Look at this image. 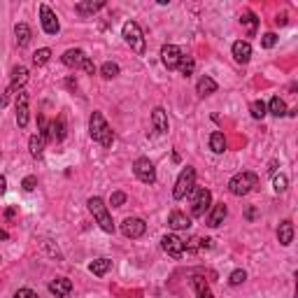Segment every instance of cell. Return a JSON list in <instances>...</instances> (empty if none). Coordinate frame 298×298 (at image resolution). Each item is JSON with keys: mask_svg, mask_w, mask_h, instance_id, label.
I'll list each match as a JSON object with an SVG mask.
<instances>
[{"mask_svg": "<svg viewBox=\"0 0 298 298\" xmlns=\"http://www.w3.org/2000/svg\"><path fill=\"white\" fill-rule=\"evenodd\" d=\"M44 142H47V140H44L42 135H33V138L28 140V149H31L33 159H40L44 154Z\"/></svg>", "mask_w": 298, "mask_h": 298, "instance_id": "83f0119b", "label": "cell"}, {"mask_svg": "<svg viewBox=\"0 0 298 298\" xmlns=\"http://www.w3.org/2000/svg\"><path fill=\"white\" fill-rule=\"evenodd\" d=\"M214 91H217V82H214L212 77H207V74H205V77L198 79V84H196V93H198L201 98L212 96Z\"/></svg>", "mask_w": 298, "mask_h": 298, "instance_id": "7402d4cb", "label": "cell"}, {"mask_svg": "<svg viewBox=\"0 0 298 298\" xmlns=\"http://www.w3.org/2000/svg\"><path fill=\"white\" fill-rule=\"evenodd\" d=\"M49 291H52L56 298H68L70 291H73V282L68 277H56L49 282Z\"/></svg>", "mask_w": 298, "mask_h": 298, "instance_id": "4fadbf2b", "label": "cell"}, {"mask_svg": "<svg viewBox=\"0 0 298 298\" xmlns=\"http://www.w3.org/2000/svg\"><path fill=\"white\" fill-rule=\"evenodd\" d=\"M259 186V177H256L254 172L249 170H242L238 172V175H233L231 177V182H228V191L233 193V196H247V193H252Z\"/></svg>", "mask_w": 298, "mask_h": 298, "instance_id": "7a4b0ae2", "label": "cell"}, {"mask_svg": "<svg viewBox=\"0 0 298 298\" xmlns=\"http://www.w3.org/2000/svg\"><path fill=\"white\" fill-rule=\"evenodd\" d=\"M275 44H277V35H275V33H266V35L261 37V47H263V49H273Z\"/></svg>", "mask_w": 298, "mask_h": 298, "instance_id": "8d00e7d4", "label": "cell"}, {"mask_svg": "<svg viewBox=\"0 0 298 298\" xmlns=\"http://www.w3.org/2000/svg\"><path fill=\"white\" fill-rule=\"evenodd\" d=\"M226 214H228L226 205H224V203H214V205H212V212H210V217H207V226H210V228H217V226H222L224 219H226Z\"/></svg>", "mask_w": 298, "mask_h": 298, "instance_id": "d6986e66", "label": "cell"}, {"mask_svg": "<svg viewBox=\"0 0 298 298\" xmlns=\"http://www.w3.org/2000/svg\"><path fill=\"white\" fill-rule=\"evenodd\" d=\"M89 133H91V138L96 140L98 145H103V147H112V142H114V133H112V128L107 126L105 117L100 114V112H93L91 119H89Z\"/></svg>", "mask_w": 298, "mask_h": 298, "instance_id": "6da1fadb", "label": "cell"}, {"mask_svg": "<svg viewBox=\"0 0 298 298\" xmlns=\"http://www.w3.org/2000/svg\"><path fill=\"white\" fill-rule=\"evenodd\" d=\"M14 35H17V44H19V47H28V44H31V37H33V31L28 23H17V26H14Z\"/></svg>", "mask_w": 298, "mask_h": 298, "instance_id": "603a6c76", "label": "cell"}, {"mask_svg": "<svg viewBox=\"0 0 298 298\" xmlns=\"http://www.w3.org/2000/svg\"><path fill=\"white\" fill-rule=\"evenodd\" d=\"M233 58L238 61V63H249V58H252V44L247 42V40H238V42H233Z\"/></svg>", "mask_w": 298, "mask_h": 298, "instance_id": "5bb4252c", "label": "cell"}, {"mask_svg": "<svg viewBox=\"0 0 298 298\" xmlns=\"http://www.w3.org/2000/svg\"><path fill=\"white\" fill-rule=\"evenodd\" d=\"M17 124L19 128L28 126V93L26 91H19L17 96Z\"/></svg>", "mask_w": 298, "mask_h": 298, "instance_id": "7c38bea8", "label": "cell"}, {"mask_svg": "<svg viewBox=\"0 0 298 298\" xmlns=\"http://www.w3.org/2000/svg\"><path fill=\"white\" fill-rule=\"evenodd\" d=\"M210 149H212L214 154H222V151H226V138H224V133L214 130L212 135H210Z\"/></svg>", "mask_w": 298, "mask_h": 298, "instance_id": "f546056e", "label": "cell"}, {"mask_svg": "<svg viewBox=\"0 0 298 298\" xmlns=\"http://www.w3.org/2000/svg\"><path fill=\"white\" fill-rule=\"evenodd\" d=\"M103 7H105L103 0H96V2H93V0H86V2H77V5H74V10L79 12L82 17H86V14H96V12L103 10Z\"/></svg>", "mask_w": 298, "mask_h": 298, "instance_id": "cb8c5ba5", "label": "cell"}, {"mask_svg": "<svg viewBox=\"0 0 298 298\" xmlns=\"http://www.w3.org/2000/svg\"><path fill=\"white\" fill-rule=\"evenodd\" d=\"M14 298H37V294H35L33 289H19V291L14 294Z\"/></svg>", "mask_w": 298, "mask_h": 298, "instance_id": "60d3db41", "label": "cell"}, {"mask_svg": "<svg viewBox=\"0 0 298 298\" xmlns=\"http://www.w3.org/2000/svg\"><path fill=\"white\" fill-rule=\"evenodd\" d=\"M110 268H112V261H110V259H96V261L89 266V270H91L93 275L103 277V275H107V273H110Z\"/></svg>", "mask_w": 298, "mask_h": 298, "instance_id": "f1b7e54d", "label": "cell"}, {"mask_svg": "<svg viewBox=\"0 0 298 298\" xmlns=\"http://www.w3.org/2000/svg\"><path fill=\"white\" fill-rule=\"evenodd\" d=\"M147 231V224L142 222L140 217H126L124 222H121V233L130 238V240H135V238H142Z\"/></svg>", "mask_w": 298, "mask_h": 298, "instance_id": "ba28073f", "label": "cell"}, {"mask_svg": "<svg viewBox=\"0 0 298 298\" xmlns=\"http://www.w3.org/2000/svg\"><path fill=\"white\" fill-rule=\"evenodd\" d=\"M14 217H17V207H7V210H5V219H14Z\"/></svg>", "mask_w": 298, "mask_h": 298, "instance_id": "7bdbcfd3", "label": "cell"}, {"mask_svg": "<svg viewBox=\"0 0 298 298\" xmlns=\"http://www.w3.org/2000/svg\"><path fill=\"white\" fill-rule=\"evenodd\" d=\"M82 70H84V73H89V74H96V65H93V61H91V58H86L84 65H82Z\"/></svg>", "mask_w": 298, "mask_h": 298, "instance_id": "b9f144b4", "label": "cell"}, {"mask_svg": "<svg viewBox=\"0 0 298 298\" xmlns=\"http://www.w3.org/2000/svg\"><path fill=\"white\" fill-rule=\"evenodd\" d=\"M65 138V117L61 114V117H56L49 124V138L47 140H52V142H63Z\"/></svg>", "mask_w": 298, "mask_h": 298, "instance_id": "ac0fdd59", "label": "cell"}, {"mask_svg": "<svg viewBox=\"0 0 298 298\" xmlns=\"http://www.w3.org/2000/svg\"><path fill=\"white\" fill-rule=\"evenodd\" d=\"M273 189L275 193H284L289 189V177L287 175H275V180H273Z\"/></svg>", "mask_w": 298, "mask_h": 298, "instance_id": "e575fe53", "label": "cell"}, {"mask_svg": "<svg viewBox=\"0 0 298 298\" xmlns=\"http://www.w3.org/2000/svg\"><path fill=\"white\" fill-rule=\"evenodd\" d=\"M40 21H42V28L47 35H56V33L61 31V23H58V19H56V14L52 12V7L49 5H40Z\"/></svg>", "mask_w": 298, "mask_h": 298, "instance_id": "8fae6325", "label": "cell"}, {"mask_svg": "<svg viewBox=\"0 0 298 298\" xmlns=\"http://www.w3.org/2000/svg\"><path fill=\"white\" fill-rule=\"evenodd\" d=\"M161 247H163V252L172 259H182L184 256V240L177 238L175 233L170 235H163V240H161Z\"/></svg>", "mask_w": 298, "mask_h": 298, "instance_id": "30bf717a", "label": "cell"}, {"mask_svg": "<svg viewBox=\"0 0 298 298\" xmlns=\"http://www.w3.org/2000/svg\"><path fill=\"white\" fill-rule=\"evenodd\" d=\"M240 23L247 28V35H249V37H254V35H256V26H259V19H256L254 12H249V10L242 12V14H240Z\"/></svg>", "mask_w": 298, "mask_h": 298, "instance_id": "484cf974", "label": "cell"}, {"mask_svg": "<svg viewBox=\"0 0 298 298\" xmlns=\"http://www.w3.org/2000/svg\"><path fill=\"white\" fill-rule=\"evenodd\" d=\"M151 124H154V130L156 133H168V112L163 110V107H154V112H151Z\"/></svg>", "mask_w": 298, "mask_h": 298, "instance_id": "2e32d148", "label": "cell"}, {"mask_svg": "<svg viewBox=\"0 0 298 298\" xmlns=\"http://www.w3.org/2000/svg\"><path fill=\"white\" fill-rule=\"evenodd\" d=\"M249 112H252V117L254 119H263L268 114V107L263 100H254L252 105H249Z\"/></svg>", "mask_w": 298, "mask_h": 298, "instance_id": "d6a6232c", "label": "cell"}, {"mask_svg": "<svg viewBox=\"0 0 298 298\" xmlns=\"http://www.w3.org/2000/svg\"><path fill=\"white\" fill-rule=\"evenodd\" d=\"M86 205H89V212L96 217L98 226H100L105 233H114V222H112V217L107 212V205L103 203V198H100V196H91Z\"/></svg>", "mask_w": 298, "mask_h": 298, "instance_id": "3957f363", "label": "cell"}, {"mask_svg": "<svg viewBox=\"0 0 298 298\" xmlns=\"http://www.w3.org/2000/svg\"><path fill=\"white\" fill-rule=\"evenodd\" d=\"M193 186H196V170H193L191 166H186V168L180 172L177 182H175L172 198H175V201H182V198H186V196L193 191Z\"/></svg>", "mask_w": 298, "mask_h": 298, "instance_id": "277c9868", "label": "cell"}, {"mask_svg": "<svg viewBox=\"0 0 298 298\" xmlns=\"http://www.w3.org/2000/svg\"><path fill=\"white\" fill-rule=\"evenodd\" d=\"M7 191V180H5V175H0V196Z\"/></svg>", "mask_w": 298, "mask_h": 298, "instance_id": "ee69618b", "label": "cell"}, {"mask_svg": "<svg viewBox=\"0 0 298 298\" xmlns=\"http://www.w3.org/2000/svg\"><path fill=\"white\" fill-rule=\"evenodd\" d=\"M86 58H89V56H86L82 49H68V52L61 56L63 65H68V68H82Z\"/></svg>", "mask_w": 298, "mask_h": 298, "instance_id": "9a60e30c", "label": "cell"}, {"mask_svg": "<svg viewBox=\"0 0 298 298\" xmlns=\"http://www.w3.org/2000/svg\"><path fill=\"white\" fill-rule=\"evenodd\" d=\"M177 70H180L184 77H191L193 70H196V61H193L191 56H182V61H180V65H177Z\"/></svg>", "mask_w": 298, "mask_h": 298, "instance_id": "1f68e13d", "label": "cell"}, {"mask_svg": "<svg viewBox=\"0 0 298 298\" xmlns=\"http://www.w3.org/2000/svg\"><path fill=\"white\" fill-rule=\"evenodd\" d=\"M277 240H279V245H284V247H289L294 242V224L289 222V219L279 224V228H277Z\"/></svg>", "mask_w": 298, "mask_h": 298, "instance_id": "44dd1931", "label": "cell"}, {"mask_svg": "<svg viewBox=\"0 0 298 298\" xmlns=\"http://www.w3.org/2000/svg\"><path fill=\"white\" fill-rule=\"evenodd\" d=\"M168 226H170L172 231H186L191 226V219L184 212H180V210H172L170 217H168Z\"/></svg>", "mask_w": 298, "mask_h": 298, "instance_id": "e0dca14e", "label": "cell"}, {"mask_svg": "<svg viewBox=\"0 0 298 298\" xmlns=\"http://www.w3.org/2000/svg\"><path fill=\"white\" fill-rule=\"evenodd\" d=\"M182 56H184V54H182V49L177 44H163V47H161V61H163V65H166L168 70H177Z\"/></svg>", "mask_w": 298, "mask_h": 298, "instance_id": "9c48e42d", "label": "cell"}, {"mask_svg": "<svg viewBox=\"0 0 298 298\" xmlns=\"http://www.w3.org/2000/svg\"><path fill=\"white\" fill-rule=\"evenodd\" d=\"M245 279H247V273L242 270V268H238V270H233V273H231V277H228V284H231V287H240Z\"/></svg>", "mask_w": 298, "mask_h": 298, "instance_id": "d590c367", "label": "cell"}, {"mask_svg": "<svg viewBox=\"0 0 298 298\" xmlns=\"http://www.w3.org/2000/svg\"><path fill=\"white\" fill-rule=\"evenodd\" d=\"M189 196H191V214L193 217H205V212L212 205V193L203 186H193V191Z\"/></svg>", "mask_w": 298, "mask_h": 298, "instance_id": "8992f818", "label": "cell"}, {"mask_svg": "<svg viewBox=\"0 0 298 298\" xmlns=\"http://www.w3.org/2000/svg\"><path fill=\"white\" fill-rule=\"evenodd\" d=\"M268 112H270V114H273V117H284V114H287L289 110H287V105H284V100H282V98L279 96H275V98H270V103H268Z\"/></svg>", "mask_w": 298, "mask_h": 298, "instance_id": "4316f807", "label": "cell"}, {"mask_svg": "<svg viewBox=\"0 0 298 298\" xmlns=\"http://www.w3.org/2000/svg\"><path fill=\"white\" fill-rule=\"evenodd\" d=\"M133 172H135V177L140 182H145V184H154L156 182V170H154V163L149 159H138L133 163Z\"/></svg>", "mask_w": 298, "mask_h": 298, "instance_id": "52a82bcc", "label": "cell"}, {"mask_svg": "<svg viewBox=\"0 0 298 298\" xmlns=\"http://www.w3.org/2000/svg\"><path fill=\"white\" fill-rule=\"evenodd\" d=\"M275 23H277V26H284V23H287V17H284V14H282V17H277Z\"/></svg>", "mask_w": 298, "mask_h": 298, "instance_id": "bcb514c9", "label": "cell"}, {"mask_svg": "<svg viewBox=\"0 0 298 298\" xmlns=\"http://www.w3.org/2000/svg\"><path fill=\"white\" fill-rule=\"evenodd\" d=\"M245 217H247V219H254V217H256V210H254V207H249V210L245 212Z\"/></svg>", "mask_w": 298, "mask_h": 298, "instance_id": "f6af8a7d", "label": "cell"}, {"mask_svg": "<svg viewBox=\"0 0 298 298\" xmlns=\"http://www.w3.org/2000/svg\"><path fill=\"white\" fill-rule=\"evenodd\" d=\"M35 186H37V177H35V175H26L21 182V189L23 191H33Z\"/></svg>", "mask_w": 298, "mask_h": 298, "instance_id": "f35d334b", "label": "cell"}, {"mask_svg": "<svg viewBox=\"0 0 298 298\" xmlns=\"http://www.w3.org/2000/svg\"><path fill=\"white\" fill-rule=\"evenodd\" d=\"M121 35H124V40L130 44V49H133L135 54H145V35H142V28H140L135 21L124 23Z\"/></svg>", "mask_w": 298, "mask_h": 298, "instance_id": "5b68a950", "label": "cell"}, {"mask_svg": "<svg viewBox=\"0 0 298 298\" xmlns=\"http://www.w3.org/2000/svg\"><path fill=\"white\" fill-rule=\"evenodd\" d=\"M124 203H126V193L124 191H114L110 196V205H112V207H121Z\"/></svg>", "mask_w": 298, "mask_h": 298, "instance_id": "74e56055", "label": "cell"}, {"mask_svg": "<svg viewBox=\"0 0 298 298\" xmlns=\"http://www.w3.org/2000/svg\"><path fill=\"white\" fill-rule=\"evenodd\" d=\"M0 261H2V259H0Z\"/></svg>", "mask_w": 298, "mask_h": 298, "instance_id": "c3c4849f", "label": "cell"}, {"mask_svg": "<svg viewBox=\"0 0 298 298\" xmlns=\"http://www.w3.org/2000/svg\"><path fill=\"white\" fill-rule=\"evenodd\" d=\"M100 74H103L105 79H114L119 74V65L112 63V61H107V63H103V68H100Z\"/></svg>", "mask_w": 298, "mask_h": 298, "instance_id": "836d02e7", "label": "cell"}, {"mask_svg": "<svg viewBox=\"0 0 298 298\" xmlns=\"http://www.w3.org/2000/svg\"><path fill=\"white\" fill-rule=\"evenodd\" d=\"M10 235H7V231H0V240H7Z\"/></svg>", "mask_w": 298, "mask_h": 298, "instance_id": "7dc6e473", "label": "cell"}, {"mask_svg": "<svg viewBox=\"0 0 298 298\" xmlns=\"http://www.w3.org/2000/svg\"><path fill=\"white\" fill-rule=\"evenodd\" d=\"M184 249H186V252H198V249H201V238H191V240L184 245Z\"/></svg>", "mask_w": 298, "mask_h": 298, "instance_id": "ab89813d", "label": "cell"}, {"mask_svg": "<svg viewBox=\"0 0 298 298\" xmlns=\"http://www.w3.org/2000/svg\"><path fill=\"white\" fill-rule=\"evenodd\" d=\"M191 287L196 291V298H214L212 291H210V284L205 282V277H193Z\"/></svg>", "mask_w": 298, "mask_h": 298, "instance_id": "d4e9b609", "label": "cell"}, {"mask_svg": "<svg viewBox=\"0 0 298 298\" xmlns=\"http://www.w3.org/2000/svg\"><path fill=\"white\" fill-rule=\"evenodd\" d=\"M49 58H52V49H49V47H42V49H37V52L33 54V65L42 68V65L49 63Z\"/></svg>", "mask_w": 298, "mask_h": 298, "instance_id": "4dcf8cb0", "label": "cell"}, {"mask_svg": "<svg viewBox=\"0 0 298 298\" xmlns=\"http://www.w3.org/2000/svg\"><path fill=\"white\" fill-rule=\"evenodd\" d=\"M26 82H28V70H26L23 65H19V68H14V70H12V82H10V86H7V91L14 93V91H17V89H21Z\"/></svg>", "mask_w": 298, "mask_h": 298, "instance_id": "ffe728a7", "label": "cell"}]
</instances>
